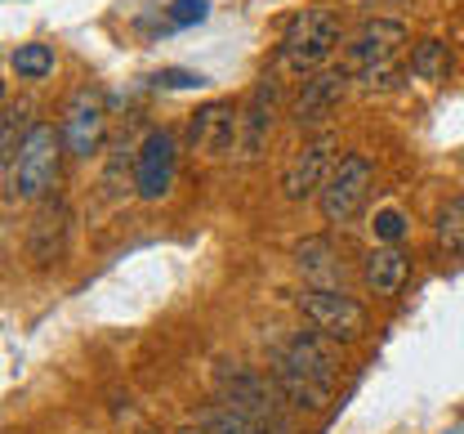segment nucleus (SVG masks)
Segmentation results:
<instances>
[{"label": "nucleus", "mask_w": 464, "mask_h": 434, "mask_svg": "<svg viewBox=\"0 0 464 434\" xmlns=\"http://www.w3.org/2000/svg\"><path fill=\"white\" fill-rule=\"evenodd\" d=\"M406 45V27L398 18H366L353 36L344 41V67L348 76L366 81L371 90L389 85L393 72H398V59H402Z\"/></svg>", "instance_id": "obj_2"}, {"label": "nucleus", "mask_w": 464, "mask_h": 434, "mask_svg": "<svg viewBox=\"0 0 464 434\" xmlns=\"http://www.w3.org/2000/svg\"><path fill=\"white\" fill-rule=\"evenodd\" d=\"M14 76H23V81H41V76H50L54 72V50L50 45H41V41H32V45H18L14 50Z\"/></svg>", "instance_id": "obj_20"}, {"label": "nucleus", "mask_w": 464, "mask_h": 434, "mask_svg": "<svg viewBox=\"0 0 464 434\" xmlns=\"http://www.w3.org/2000/svg\"><path fill=\"white\" fill-rule=\"evenodd\" d=\"M335 171V139L322 134L313 143H304L295 157H290L286 175H282V192L290 202H308V197H322V188Z\"/></svg>", "instance_id": "obj_11"}, {"label": "nucleus", "mask_w": 464, "mask_h": 434, "mask_svg": "<svg viewBox=\"0 0 464 434\" xmlns=\"http://www.w3.org/2000/svg\"><path fill=\"white\" fill-rule=\"evenodd\" d=\"M375 233L389 238V242L402 238V215H398V211H380V215H375Z\"/></svg>", "instance_id": "obj_22"}, {"label": "nucleus", "mask_w": 464, "mask_h": 434, "mask_svg": "<svg viewBox=\"0 0 464 434\" xmlns=\"http://www.w3.org/2000/svg\"><path fill=\"white\" fill-rule=\"evenodd\" d=\"M197 426H201L206 434H277V430H268L264 421L237 412L232 403H224V399L201 403V408H197Z\"/></svg>", "instance_id": "obj_17"}, {"label": "nucleus", "mask_w": 464, "mask_h": 434, "mask_svg": "<svg viewBox=\"0 0 464 434\" xmlns=\"http://www.w3.org/2000/svg\"><path fill=\"white\" fill-rule=\"evenodd\" d=\"M210 9H206V0H174L170 5V23L174 27H192V23H201Z\"/></svg>", "instance_id": "obj_21"}, {"label": "nucleus", "mask_w": 464, "mask_h": 434, "mask_svg": "<svg viewBox=\"0 0 464 434\" xmlns=\"http://www.w3.org/2000/svg\"><path fill=\"white\" fill-rule=\"evenodd\" d=\"M295 305H299L304 322H308L313 331H322V336H331V340H340V345L362 340L366 327H371L366 305L344 296V291H322V287H313V291H299Z\"/></svg>", "instance_id": "obj_5"}, {"label": "nucleus", "mask_w": 464, "mask_h": 434, "mask_svg": "<svg viewBox=\"0 0 464 434\" xmlns=\"http://www.w3.org/2000/svg\"><path fill=\"white\" fill-rule=\"evenodd\" d=\"M206 76H192V72H166L161 76V85H174V90H192V85H201Z\"/></svg>", "instance_id": "obj_23"}, {"label": "nucleus", "mask_w": 464, "mask_h": 434, "mask_svg": "<svg viewBox=\"0 0 464 434\" xmlns=\"http://www.w3.org/2000/svg\"><path fill=\"white\" fill-rule=\"evenodd\" d=\"M63 153H67V148H63V134H58L54 125L36 122L27 134H23V148H18L9 175H5V197H9V202H14V197H23V202L45 197L58 180Z\"/></svg>", "instance_id": "obj_4"}, {"label": "nucleus", "mask_w": 464, "mask_h": 434, "mask_svg": "<svg viewBox=\"0 0 464 434\" xmlns=\"http://www.w3.org/2000/svg\"><path fill=\"white\" fill-rule=\"evenodd\" d=\"M371 184H375V166H371L362 153H344V157L335 162V171H331L326 188H322V197H317L322 215H326L331 224L353 220V215L362 211V202H366Z\"/></svg>", "instance_id": "obj_7"}, {"label": "nucleus", "mask_w": 464, "mask_h": 434, "mask_svg": "<svg viewBox=\"0 0 464 434\" xmlns=\"http://www.w3.org/2000/svg\"><path fill=\"white\" fill-rule=\"evenodd\" d=\"M348 67L340 63V67H322V72H313L308 81H304V90L295 94V125H322L340 104H344V94H348Z\"/></svg>", "instance_id": "obj_12"}, {"label": "nucleus", "mask_w": 464, "mask_h": 434, "mask_svg": "<svg viewBox=\"0 0 464 434\" xmlns=\"http://www.w3.org/2000/svg\"><path fill=\"white\" fill-rule=\"evenodd\" d=\"M103 130H108V108H103V94L81 85L67 108H63V122H58V134H63V148L72 157H94L99 143H103Z\"/></svg>", "instance_id": "obj_8"}, {"label": "nucleus", "mask_w": 464, "mask_h": 434, "mask_svg": "<svg viewBox=\"0 0 464 434\" xmlns=\"http://www.w3.org/2000/svg\"><path fill=\"white\" fill-rule=\"evenodd\" d=\"M277 108H282L277 76H259L241 104V157H259V148L268 143V134L277 125Z\"/></svg>", "instance_id": "obj_14"}, {"label": "nucleus", "mask_w": 464, "mask_h": 434, "mask_svg": "<svg viewBox=\"0 0 464 434\" xmlns=\"http://www.w3.org/2000/svg\"><path fill=\"white\" fill-rule=\"evenodd\" d=\"M174 171H179V143H174L170 130H152L139 148V162H134V192L143 202H161L174 188Z\"/></svg>", "instance_id": "obj_10"}, {"label": "nucleus", "mask_w": 464, "mask_h": 434, "mask_svg": "<svg viewBox=\"0 0 464 434\" xmlns=\"http://www.w3.org/2000/svg\"><path fill=\"white\" fill-rule=\"evenodd\" d=\"M215 385H219V399L232 403L237 412H246V417L264 421L268 430L290 434L286 412H282V403H277L273 385H264V376H255L250 368H241V363H219V368H215Z\"/></svg>", "instance_id": "obj_6"}, {"label": "nucleus", "mask_w": 464, "mask_h": 434, "mask_svg": "<svg viewBox=\"0 0 464 434\" xmlns=\"http://www.w3.org/2000/svg\"><path fill=\"white\" fill-rule=\"evenodd\" d=\"M188 143L210 162H219L232 148H241V104H228V99L201 104L188 122Z\"/></svg>", "instance_id": "obj_9"}, {"label": "nucleus", "mask_w": 464, "mask_h": 434, "mask_svg": "<svg viewBox=\"0 0 464 434\" xmlns=\"http://www.w3.org/2000/svg\"><path fill=\"white\" fill-rule=\"evenodd\" d=\"M174 434H206L201 426H183V430H174Z\"/></svg>", "instance_id": "obj_24"}, {"label": "nucleus", "mask_w": 464, "mask_h": 434, "mask_svg": "<svg viewBox=\"0 0 464 434\" xmlns=\"http://www.w3.org/2000/svg\"><path fill=\"white\" fill-rule=\"evenodd\" d=\"M340 18L331 9H304L290 18V27L282 32V45H277V67L295 72V76H313L322 72L326 59L340 50Z\"/></svg>", "instance_id": "obj_3"}, {"label": "nucleus", "mask_w": 464, "mask_h": 434, "mask_svg": "<svg viewBox=\"0 0 464 434\" xmlns=\"http://www.w3.org/2000/svg\"><path fill=\"white\" fill-rule=\"evenodd\" d=\"M411 72L424 76V81H447L451 76V50H447V41H438V36L415 41L411 45Z\"/></svg>", "instance_id": "obj_18"}, {"label": "nucleus", "mask_w": 464, "mask_h": 434, "mask_svg": "<svg viewBox=\"0 0 464 434\" xmlns=\"http://www.w3.org/2000/svg\"><path fill=\"white\" fill-rule=\"evenodd\" d=\"M411 278V255L402 247H371L362 255V282L375 291V296H398Z\"/></svg>", "instance_id": "obj_15"}, {"label": "nucleus", "mask_w": 464, "mask_h": 434, "mask_svg": "<svg viewBox=\"0 0 464 434\" xmlns=\"http://www.w3.org/2000/svg\"><path fill=\"white\" fill-rule=\"evenodd\" d=\"M340 340L322 331H295L286 345L273 354V376L282 399H290L299 412H326L335 399V376H340Z\"/></svg>", "instance_id": "obj_1"}, {"label": "nucleus", "mask_w": 464, "mask_h": 434, "mask_svg": "<svg viewBox=\"0 0 464 434\" xmlns=\"http://www.w3.org/2000/svg\"><path fill=\"white\" fill-rule=\"evenodd\" d=\"M433 238L447 255H464V197H451L438 220H433Z\"/></svg>", "instance_id": "obj_19"}, {"label": "nucleus", "mask_w": 464, "mask_h": 434, "mask_svg": "<svg viewBox=\"0 0 464 434\" xmlns=\"http://www.w3.org/2000/svg\"><path fill=\"white\" fill-rule=\"evenodd\" d=\"M295 264H299V273H304L313 287H322V291H344V287H340L344 264H340V255L331 247V238H299V242H295Z\"/></svg>", "instance_id": "obj_16"}, {"label": "nucleus", "mask_w": 464, "mask_h": 434, "mask_svg": "<svg viewBox=\"0 0 464 434\" xmlns=\"http://www.w3.org/2000/svg\"><path fill=\"white\" fill-rule=\"evenodd\" d=\"M67 242H72V211H67L63 197H45L41 211L32 215V224H27V255H32V264L63 260Z\"/></svg>", "instance_id": "obj_13"}]
</instances>
